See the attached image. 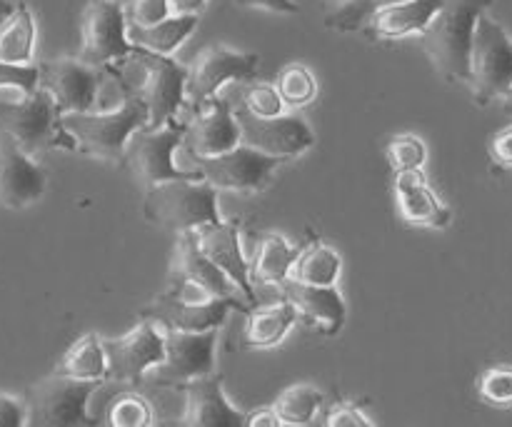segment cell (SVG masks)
I'll return each instance as SVG.
<instances>
[{"label": "cell", "instance_id": "7dc6e473", "mask_svg": "<svg viewBox=\"0 0 512 427\" xmlns=\"http://www.w3.org/2000/svg\"><path fill=\"white\" fill-rule=\"evenodd\" d=\"M330 3H335V5H343V3H348V0H330Z\"/></svg>", "mask_w": 512, "mask_h": 427}, {"label": "cell", "instance_id": "44dd1931", "mask_svg": "<svg viewBox=\"0 0 512 427\" xmlns=\"http://www.w3.org/2000/svg\"><path fill=\"white\" fill-rule=\"evenodd\" d=\"M185 393V413L180 423L188 427H243L245 413L225 400L223 378L203 375L178 385Z\"/></svg>", "mask_w": 512, "mask_h": 427}, {"label": "cell", "instance_id": "f546056e", "mask_svg": "<svg viewBox=\"0 0 512 427\" xmlns=\"http://www.w3.org/2000/svg\"><path fill=\"white\" fill-rule=\"evenodd\" d=\"M340 268H343L340 255L325 243L315 240V243H310L308 248L298 253L293 270H290V278L308 285H335Z\"/></svg>", "mask_w": 512, "mask_h": 427}, {"label": "cell", "instance_id": "f1b7e54d", "mask_svg": "<svg viewBox=\"0 0 512 427\" xmlns=\"http://www.w3.org/2000/svg\"><path fill=\"white\" fill-rule=\"evenodd\" d=\"M60 375L78 380H100L108 378V360H105L103 338L98 335H83L68 353L60 360V368L55 370Z\"/></svg>", "mask_w": 512, "mask_h": 427}, {"label": "cell", "instance_id": "8992f818", "mask_svg": "<svg viewBox=\"0 0 512 427\" xmlns=\"http://www.w3.org/2000/svg\"><path fill=\"white\" fill-rule=\"evenodd\" d=\"M185 123L160 125V128H143L133 130L123 150V168L128 170L130 178L140 188H153V185L165 183V180H200L198 170H180L175 165L173 153L183 143Z\"/></svg>", "mask_w": 512, "mask_h": 427}, {"label": "cell", "instance_id": "8fae6325", "mask_svg": "<svg viewBox=\"0 0 512 427\" xmlns=\"http://www.w3.org/2000/svg\"><path fill=\"white\" fill-rule=\"evenodd\" d=\"M233 118L240 130V145L258 150V153L275 155V158H298L308 153L315 145L313 130L305 125V120L295 115H275V118H258L245 105H235Z\"/></svg>", "mask_w": 512, "mask_h": 427}, {"label": "cell", "instance_id": "e0dca14e", "mask_svg": "<svg viewBox=\"0 0 512 427\" xmlns=\"http://www.w3.org/2000/svg\"><path fill=\"white\" fill-rule=\"evenodd\" d=\"M170 278H173V293L195 290L203 300L215 298H235L238 288L228 280V275L200 250L195 230L178 233L175 243L173 265H170Z\"/></svg>", "mask_w": 512, "mask_h": 427}, {"label": "cell", "instance_id": "9c48e42d", "mask_svg": "<svg viewBox=\"0 0 512 427\" xmlns=\"http://www.w3.org/2000/svg\"><path fill=\"white\" fill-rule=\"evenodd\" d=\"M215 343H218V328L203 330V333L165 330L163 360L145 378L155 388H178V385L188 383V380L213 375Z\"/></svg>", "mask_w": 512, "mask_h": 427}, {"label": "cell", "instance_id": "5b68a950", "mask_svg": "<svg viewBox=\"0 0 512 427\" xmlns=\"http://www.w3.org/2000/svg\"><path fill=\"white\" fill-rule=\"evenodd\" d=\"M0 133L10 135L28 155L53 148L75 150L53 98L40 85L20 100H0Z\"/></svg>", "mask_w": 512, "mask_h": 427}, {"label": "cell", "instance_id": "3957f363", "mask_svg": "<svg viewBox=\"0 0 512 427\" xmlns=\"http://www.w3.org/2000/svg\"><path fill=\"white\" fill-rule=\"evenodd\" d=\"M65 133L73 140V148L90 158L123 160V150L133 130L148 125V110L130 95H123L118 110L110 113H65L60 115Z\"/></svg>", "mask_w": 512, "mask_h": 427}, {"label": "cell", "instance_id": "d590c367", "mask_svg": "<svg viewBox=\"0 0 512 427\" xmlns=\"http://www.w3.org/2000/svg\"><path fill=\"white\" fill-rule=\"evenodd\" d=\"M480 398L495 408H510L512 405V365H495L480 375L478 383Z\"/></svg>", "mask_w": 512, "mask_h": 427}, {"label": "cell", "instance_id": "f6af8a7d", "mask_svg": "<svg viewBox=\"0 0 512 427\" xmlns=\"http://www.w3.org/2000/svg\"><path fill=\"white\" fill-rule=\"evenodd\" d=\"M173 15H198L208 0H168Z\"/></svg>", "mask_w": 512, "mask_h": 427}, {"label": "cell", "instance_id": "bcb514c9", "mask_svg": "<svg viewBox=\"0 0 512 427\" xmlns=\"http://www.w3.org/2000/svg\"><path fill=\"white\" fill-rule=\"evenodd\" d=\"M10 13H13V3H8V0H0V20L8 18Z\"/></svg>", "mask_w": 512, "mask_h": 427}, {"label": "cell", "instance_id": "2e32d148", "mask_svg": "<svg viewBox=\"0 0 512 427\" xmlns=\"http://www.w3.org/2000/svg\"><path fill=\"white\" fill-rule=\"evenodd\" d=\"M38 70V85L48 90L60 115L93 110L103 70L90 68V65H85L78 58L48 60V63H40Z\"/></svg>", "mask_w": 512, "mask_h": 427}, {"label": "cell", "instance_id": "603a6c76", "mask_svg": "<svg viewBox=\"0 0 512 427\" xmlns=\"http://www.w3.org/2000/svg\"><path fill=\"white\" fill-rule=\"evenodd\" d=\"M395 200L408 225L418 228H445L450 223V208L425 183L423 170L395 173Z\"/></svg>", "mask_w": 512, "mask_h": 427}, {"label": "cell", "instance_id": "ba28073f", "mask_svg": "<svg viewBox=\"0 0 512 427\" xmlns=\"http://www.w3.org/2000/svg\"><path fill=\"white\" fill-rule=\"evenodd\" d=\"M468 83L480 105L505 95L512 85V38L485 13L475 20L470 40Z\"/></svg>", "mask_w": 512, "mask_h": 427}, {"label": "cell", "instance_id": "83f0119b", "mask_svg": "<svg viewBox=\"0 0 512 427\" xmlns=\"http://www.w3.org/2000/svg\"><path fill=\"white\" fill-rule=\"evenodd\" d=\"M298 253L300 250L293 248L283 235L265 233L258 240V253H255V278L278 288L283 280L290 278V270H293Z\"/></svg>", "mask_w": 512, "mask_h": 427}, {"label": "cell", "instance_id": "d4e9b609", "mask_svg": "<svg viewBox=\"0 0 512 427\" xmlns=\"http://www.w3.org/2000/svg\"><path fill=\"white\" fill-rule=\"evenodd\" d=\"M298 320V310L283 298V303L275 305H255L248 310L243 330V345L248 348H273L288 335Z\"/></svg>", "mask_w": 512, "mask_h": 427}, {"label": "cell", "instance_id": "836d02e7", "mask_svg": "<svg viewBox=\"0 0 512 427\" xmlns=\"http://www.w3.org/2000/svg\"><path fill=\"white\" fill-rule=\"evenodd\" d=\"M108 425L113 427H148L153 425V408L138 393H123L108 405Z\"/></svg>", "mask_w": 512, "mask_h": 427}, {"label": "cell", "instance_id": "5bb4252c", "mask_svg": "<svg viewBox=\"0 0 512 427\" xmlns=\"http://www.w3.org/2000/svg\"><path fill=\"white\" fill-rule=\"evenodd\" d=\"M230 310L248 313L250 305L240 303L238 298H215V300H183L175 293H163L140 310V320H150L153 325L165 330H183V333H203V330L220 328L228 320Z\"/></svg>", "mask_w": 512, "mask_h": 427}, {"label": "cell", "instance_id": "277c9868", "mask_svg": "<svg viewBox=\"0 0 512 427\" xmlns=\"http://www.w3.org/2000/svg\"><path fill=\"white\" fill-rule=\"evenodd\" d=\"M143 215L153 225L173 233H188L203 225L220 223L218 193L198 180H165L145 190Z\"/></svg>", "mask_w": 512, "mask_h": 427}, {"label": "cell", "instance_id": "c3c4849f", "mask_svg": "<svg viewBox=\"0 0 512 427\" xmlns=\"http://www.w3.org/2000/svg\"><path fill=\"white\" fill-rule=\"evenodd\" d=\"M505 95H508V98L512 100V85H510V88H508V93H505Z\"/></svg>", "mask_w": 512, "mask_h": 427}, {"label": "cell", "instance_id": "d6986e66", "mask_svg": "<svg viewBox=\"0 0 512 427\" xmlns=\"http://www.w3.org/2000/svg\"><path fill=\"white\" fill-rule=\"evenodd\" d=\"M195 235H198L200 250L228 275V280L238 288L245 303L255 308L258 293H255V285L250 280V263L240 248V225L235 220H220V223L203 225V228L195 230Z\"/></svg>", "mask_w": 512, "mask_h": 427}, {"label": "cell", "instance_id": "7402d4cb", "mask_svg": "<svg viewBox=\"0 0 512 427\" xmlns=\"http://www.w3.org/2000/svg\"><path fill=\"white\" fill-rule=\"evenodd\" d=\"M278 290L303 318L318 328L320 335H338L343 330L348 308L335 285H308L288 278L278 285Z\"/></svg>", "mask_w": 512, "mask_h": 427}, {"label": "cell", "instance_id": "7bdbcfd3", "mask_svg": "<svg viewBox=\"0 0 512 427\" xmlns=\"http://www.w3.org/2000/svg\"><path fill=\"white\" fill-rule=\"evenodd\" d=\"M235 3L243 5V8H263L270 13H300V5L295 0H235Z\"/></svg>", "mask_w": 512, "mask_h": 427}, {"label": "cell", "instance_id": "ac0fdd59", "mask_svg": "<svg viewBox=\"0 0 512 427\" xmlns=\"http://www.w3.org/2000/svg\"><path fill=\"white\" fill-rule=\"evenodd\" d=\"M48 175L28 153L18 148L10 135L0 133V205L23 210L43 198Z\"/></svg>", "mask_w": 512, "mask_h": 427}, {"label": "cell", "instance_id": "4316f807", "mask_svg": "<svg viewBox=\"0 0 512 427\" xmlns=\"http://www.w3.org/2000/svg\"><path fill=\"white\" fill-rule=\"evenodd\" d=\"M35 45V20L25 3L13 5V13L0 20V60L13 65H30Z\"/></svg>", "mask_w": 512, "mask_h": 427}, {"label": "cell", "instance_id": "52a82bcc", "mask_svg": "<svg viewBox=\"0 0 512 427\" xmlns=\"http://www.w3.org/2000/svg\"><path fill=\"white\" fill-rule=\"evenodd\" d=\"M100 380H78L53 373L25 390V423L35 427H93L88 415L90 395Z\"/></svg>", "mask_w": 512, "mask_h": 427}, {"label": "cell", "instance_id": "cb8c5ba5", "mask_svg": "<svg viewBox=\"0 0 512 427\" xmlns=\"http://www.w3.org/2000/svg\"><path fill=\"white\" fill-rule=\"evenodd\" d=\"M440 3L443 0H403V3L388 5L370 15V20L365 23V33L380 40H398L405 35L420 33L438 13Z\"/></svg>", "mask_w": 512, "mask_h": 427}, {"label": "cell", "instance_id": "484cf974", "mask_svg": "<svg viewBox=\"0 0 512 427\" xmlns=\"http://www.w3.org/2000/svg\"><path fill=\"white\" fill-rule=\"evenodd\" d=\"M198 25V15H170L150 28L128 25V40L135 48L150 50L158 55H170Z\"/></svg>", "mask_w": 512, "mask_h": 427}, {"label": "cell", "instance_id": "4fadbf2b", "mask_svg": "<svg viewBox=\"0 0 512 427\" xmlns=\"http://www.w3.org/2000/svg\"><path fill=\"white\" fill-rule=\"evenodd\" d=\"M260 58L253 53H238L225 45H208L198 53L185 75V95L195 108H203L228 80H255Z\"/></svg>", "mask_w": 512, "mask_h": 427}, {"label": "cell", "instance_id": "f35d334b", "mask_svg": "<svg viewBox=\"0 0 512 427\" xmlns=\"http://www.w3.org/2000/svg\"><path fill=\"white\" fill-rule=\"evenodd\" d=\"M40 83L38 65H13L0 60V88H15L20 95H30Z\"/></svg>", "mask_w": 512, "mask_h": 427}, {"label": "cell", "instance_id": "30bf717a", "mask_svg": "<svg viewBox=\"0 0 512 427\" xmlns=\"http://www.w3.org/2000/svg\"><path fill=\"white\" fill-rule=\"evenodd\" d=\"M80 38L83 45L78 60L98 70L110 68L133 50L125 10L115 0H90L80 20Z\"/></svg>", "mask_w": 512, "mask_h": 427}, {"label": "cell", "instance_id": "1f68e13d", "mask_svg": "<svg viewBox=\"0 0 512 427\" xmlns=\"http://www.w3.org/2000/svg\"><path fill=\"white\" fill-rule=\"evenodd\" d=\"M395 3H403V0H348L343 5H335L333 13L325 15V25L338 33H355L365 28L370 15Z\"/></svg>", "mask_w": 512, "mask_h": 427}, {"label": "cell", "instance_id": "7a4b0ae2", "mask_svg": "<svg viewBox=\"0 0 512 427\" xmlns=\"http://www.w3.org/2000/svg\"><path fill=\"white\" fill-rule=\"evenodd\" d=\"M493 0H443L438 13L420 30V43L433 68L450 83H468V55L475 20Z\"/></svg>", "mask_w": 512, "mask_h": 427}, {"label": "cell", "instance_id": "b9f144b4", "mask_svg": "<svg viewBox=\"0 0 512 427\" xmlns=\"http://www.w3.org/2000/svg\"><path fill=\"white\" fill-rule=\"evenodd\" d=\"M25 425V405L10 395L0 393V427Z\"/></svg>", "mask_w": 512, "mask_h": 427}, {"label": "cell", "instance_id": "ffe728a7", "mask_svg": "<svg viewBox=\"0 0 512 427\" xmlns=\"http://www.w3.org/2000/svg\"><path fill=\"white\" fill-rule=\"evenodd\" d=\"M188 155H220L240 145V130L225 100L210 98L193 123H185L183 143Z\"/></svg>", "mask_w": 512, "mask_h": 427}, {"label": "cell", "instance_id": "ee69618b", "mask_svg": "<svg viewBox=\"0 0 512 427\" xmlns=\"http://www.w3.org/2000/svg\"><path fill=\"white\" fill-rule=\"evenodd\" d=\"M245 425L250 427H280L278 413L273 408H263V410H255V413L245 415Z\"/></svg>", "mask_w": 512, "mask_h": 427}, {"label": "cell", "instance_id": "8d00e7d4", "mask_svg": "<svg viewBox=\"0 0 512 427\" xmlns=\"http://www.w3.org/2000/svg\"><path fill=\"white\" fill-rule=\"evenodd\" d=\"M245 110H250L258 118H275V115L283 113V100H280L278 90L268 83H253L245 90L243 100Z\"/></svg>", "mask_w": 512, "mask_h": 427}, {"label": "cell", "instance_id": "74e56055", "mask_svg": "<svg viewBox=\"0 0 512 427\" xmlns=\"http://www.w3.org/2000/svg\"><path fill=\"white\" fill-rule=\"evenodd\" d=\"M123 10L128 25H138V28H150L173 15L168 0H128Z\"/></svg>", "mask_w": 512, "mask_h": 427}, {"label": "cell", "instance_id": "d6a6232c", "mask_svg": "<svg viewBox=\"0 0 512 427\" xmlns=\"http://www.w3.org/2000/svg\"><path fill=\"white\" fill-rule=\"evenodd\" d=\"M275 90H278L280 100L288 103L290 108H303L315 98L318 85H315L313 73L305 65L290 63L280 70L278 80H275Z\"/></svg>", "mask_w": 512, "mask_h": 427}, {"label": "cell", "instance_id": "4dcf8cb0", "mask_svg": "<svg viewBox=\"0 0 512 427\" xmlns=\"http://www.w3.org/2000/svg\"><path fill=\"white\" fill-rule=\"evenodd\" d=\"M325 403V395L320 393L315 385L300 383L293 388L283 390L280 398L275 400L273 410L278 413L280 423L290 427L310 425L315 420V413L320 410V405Z\"/></svg>", "mask_w": 512, "mask_h": 427}, {"label": "cell", "instance_id": "e575fe53", "mask_svg": "<svg viewBox=\"0 0 512 427\" xmlns=\"http://www.w3.org/2000/svg\"><path fill=\"white\" fill-rule=\"evenodd\" d=\"M428 148L418 135H395L388 143V163L393 173H405V170H423Z\"/></svg>", "mask_w": 512, "mask_h": 427}, {"label": "cell", "instance_id": "ab89813d", "mask_svg": "<svg viewBox=\"0 0 512 427\" xmlns=\"http://www.w3.org/2000/svg\"><path fill=\"white\" fill-rule=\"evenodd\" d=\"M325 425L328 427H373V423H370V420L350 403L335 405V408L325 415Z\"/></svg>", "mask_w": 512, "mask_h": 427}, {"label": "cell", "instance_id": "7c38bea8", "mask_svg": "<svg viewBox=\"0 0 512 427\" xmlns=\"http://www.w3.org/2000/svg\"><path fill=\"white\" fill-rule=\"evenodd\" d=\"M200 180L215 190H260L268 185L283 158L258 153L248 145H235L220 155H190Z\"/></svg>", "mask_w": 512, "mask_h": 427}, {"label": "cell", "instance_id": "9a60e30c", "mask_svg": "<svg viewBox=\"0 0 512 427\" xmlns=\"http://www.w3.org/2000/svg\"><path fill=\"white\" fill-rule=\"evenodd\" d=\"M105 360H108V378L123 385H140L145 375L163 360L165 345L158 325L140 320L123 338L103 340Z\"/></svg>", "mask_w": 512, "mask_h": 427}, {"label": "cell", "instance_id": "6da1fadb", "mask_svg": "<svg viewBox=\"0 0 512 427\" xmlns=\"http://www.w3.org/2000/svg\"><path fill=\"white\" fill-rule=\"evenodd\" d=\"M105 73L113 75L125 95L143 103L148 110V128L170 123L183 105L188 68L168 55L150 53L133 45V50L123 60L105 68Z\"/></svg>", "mask_w": 512, "mask_h": 427}, {"label": "cell", "instance_id": "60d3db41", "mask_svg": "<svg viewBox=\"0 0 512 427\" xmlns=\"http://www.w3.org/2000/svg\"><path fill=\"white\" fill-rule=\"evenodd\" d=\"M490 155L503 168H512V125L490 138Z\"/></svg>", "mask_w": 512, "mask_h": 427}]
</instances>
